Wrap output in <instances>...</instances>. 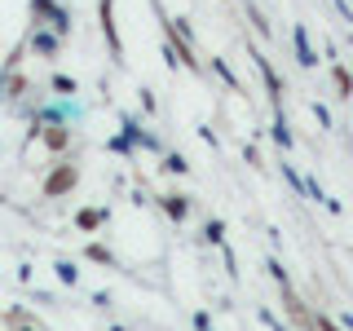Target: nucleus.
<instances>
[{"instance_id": "f257e3e1", "label": "nucleus", "mask_w": 353, "mask_h": 331, "mask_svg": "<svg viewBox=\"0 0 353 331\" xmlns=\"http://www.w3.org/2000/svg\"><path fill=\"white\" fill-rule=\"evenodd\" d=\"M80 181V172H75V163H62V168H53V177L44 181V194H66L71 185Z\"/></svg>"}, {"instance_id": "f03ea898", "label": "nucleus", "mask_w": 353, "mask_h": 331, "mask_svg": "<svg viewBox=\"0 0 353 331\" xmlns=\"http://www.w3.org/2000/svg\"><path fill=\"white\" fill-rule=\"evenodd\" d=\"M248 58H252V62H256V71H261V80H265V88H270V97H274V102H283V80H279V71H274V66H270V58H261V53H256V49H252V53H248Z\"/></svg>"}, {"instance_id": "7ed1b4c3", "label": "nucleus", "mask_w": 353, "mask_h": 331, "mask_svg": "<svg viewBox=\"0 0 353 331\" xmlns=\"http://www.w3.org/2000/svg\"><path fill=\"white\" fill-rule=\"evenodd\" d=\"M102 31H106V44H110V53H124V44H119V31H115V5L110 0H102Z\"/></svg>"}, {"instance_id": "20e7f679", "label": "nucleus", "mask_w": 353, "mask_h": 331, "mask_svg": "<svg viewBox=\"0 0 353 331\" xmlns=\"http://www.w3.org/2000/svg\"><path fill=\"white\" fill-rule=\"evenodd\" d=\"M163 212H168L172 221H185V212H190V199H185V194H163Z\"/></svg>"}, {"instance_id": "39448f33", "label": "nucleus", "mask_w": 353, "mask_h": 331, "mask_svg": "<svg viewBox=\"0 0 353 331\" xmlns=\"http://www.w3.org/2000/svg\"><path fill=\"white\" fill-rule=\"evenodd\" d=\"M292 40H296V53H301V62H305V66H314L318 58H314V49H309V36H305V27H296V31H292Z\"/></svg>"}, {"instance_id": "423d86ee", "label": "nucleus", "mask_w": 353, "mask_h": 331, "mask_svg": "<svg viewBox=\"0 0 353 331\" xmlns=\"http://www.w3.org/2000/svg\"><path fill=\"white\" fill-rule=\"evenodd\" d=\"M274 141H279V146L287 150V146H292V128H287V119H283V110H279V115H274Z\"/></svg>"}, {"instance_id": "0eeeda50", "label": "nucleus", "mask_w": 353, "mask_h": 331, "mask_svg": "<svg viewBox=\"0 0 353 331\" xmlns=\"http://www.w3.org/2000/svg\"><path fill=\"white\" fill-rule=\"evenodd\" d=\"M331 80H336V88H340V97H353V75L345 71V66H336V71H331Z\"/></svg>"}, {"instance_id": "6e6552de", "label": "nucleus", "mask_w": 353, "mask_h": 331, "mask_svg": "<svg viewBox=\"0 0 353 331\" xmlns=\"http://www.w3.org/2000/svg\"><path fill=\"white\" fill-rule=\"evenodd\" d=\"M44 141H49V146H53V150H62V146H66V141H71V132H66V128L58 124V128H49V132H44Z\"/></svg>"}, {"instance_id": "1a4fd4ad", "label": "nucleus", "mask_w": 353, "mask_h": 331, "mask_svg": "<svg viewBox=\"0 0 353 331\" xmlns=\"http://www.w3.org/2000/svg\"><path fill=\"white\" fill-rule=\"evenodd\" d=\"M102 225V212H97V208H84L80 212V230H97Z\"/></svg>"}, {"instance_id": "9d476101", "label": "nucleus", "mask_w": 353, "mask_h": 331, "mask_svg": "<svg viewBox=\"0 0 353 331\" xmlns=\"http://www.w3.org/2000/svg\"><path fill=\"white\" fill-rule=\"evenodd\" d=\"M314 327H318V331H345V327L336 323V318H327V314H318V318H314Z\"/></svg>"}, {"instance_id": "9b49d317", "label": "nucleus", "mask_w": 353, "mask_h": 331, "mask_svg": "<svg viewBox=\"0 0 353 331\" xmlns=\"http://www.w3.org/2000/svg\"><path fill=\"white\" fill-rule=\"evenodd\" d=\"M163 168H168V172H185V168H190V163H185L181 154H168V159H163Z\"/></svg>"}, {"instance_id": "f8f14e48", "label": "nucleus", "mask_w": 353, "mask_h": 331, "mask_svg": "<svg viewBox=\"0 0 353 331\" xmlns=\"http://www.w3.org/2000/svg\"><path fill=\"white\" fill-rule=\"evenodd\" d=\"M203 234L212 239V243H221V239H225V225H221V221H208V230H203Z\"/></svg>"}, {"instance_id": "ddd939ff", "label": "nucleus", "mask_w": 353, "mask_h": 331, "mask_svg": "<svg viewBox=\"0 0 353 331\" xmlns=\"http://www.w3.org/2000/svg\"><path fill=\"white\" fill-rule=\"evenodd\" d=\"M212 66H216V71H221V80H225L230 88H239V80H234V71H230V66H225V62H221V58H216Z\"/></svg>"}, {"instance_id": "4468645a", "label": "nucleus", "mask_w": 353, "mask_h": 331, "mask_svg": "<svg viewBox=\"0 0 353 331\" xmlns=\"http://www.w3.org/2000/svg\"><path fill=\"white\" fill-rule=\"evenodd\" d=\"M36 49L40 53H53V49H58V40H53V36H36Z\"/></svg>"}, {"instance_id": "2eb2a0df", "label": "nucleus", "mask_w": 353, "mask_h": 331, "mask_svg": "<svg viewBox=\"0 0 353 331\" xmlns=\"http://www.w3.org/2000/svg\"><path fill=\"white\" fill-rule=\"evenodd\" d=\"M53 88H58V93H75V80H66V75H58V80H53Z\"/></svg>"}, {"instance_id": "dca6fc26", "label": "nucleus", "mask_w": 353, "mask_h": 331, "mask_svg": "<svg viewBox=\"0 0 353 331\" xmlns=\"http://www.w3.org/2000/svg\"><path fill=\"white\" fill-rule=\"evenodd\" d=\"M270 274H274V279H279V283L287 287V270H283V265H279V261H270Z\"/></svg>"}, {"instance_id": "f3484780", "label": "nucleus", "mask_w": 353, "mask_h": 331, "mask_svg": "<svg viewBox=\"0 0 353 331\" xmlns=\"http://www.w3.org/2000/svg\"><path fill=\"white\" fill-rule=\"evenodd\" d=\"M345 327H349V331H353V314H349V318H345Z\"/></svg>"}]
</instances>
